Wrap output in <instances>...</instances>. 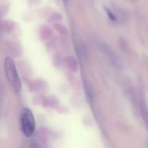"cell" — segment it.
Segmentation results:
<instances>
[{"label": "cell", "mask_w": 148, "mask_h": 148, "mask_svg": "<svg viewBox=\"0 0 148 148\" xmlns=\"http://www.w3.org/2000/svg\"><path fill=\"white\" fill-rule=\"evenodd\" d=\"M21 127L23 134L27 137H31L35 132L36 121L33 113L28 108L25 109L22 114Z\"/></svg>", "instance_id": "cell-2"}, {"label": "cell", "mask_w": 148, "mask_h": 148, "mask_svg": "<svg viewBox=\"0 0 148 148\" xmlns=\"http://www.w3.org/2000/svg\"><path fill=\"white\" fill-rule=\"evenodd\" d=\"M106 11L108 17H109L111 20H113V21H116V16L114 15V13H113L112 12L109 10V9L106 8Z\"/></svg>", "instance_id": "cell-4"}, {"label": "cell", "mask_w": 148, "mask_h": 148, "mask_svg": "<svg viewBox=\"0 0 148 148\" xmlns=\"http://www.w3.org/2000/svg\"><path fill=\"white\" fill-rule=\"evenodd\" d=\"M4 72L9 83L15 92H19L21 90L22 85L17 73V69L14 61L10 57H7L4 63Z\"/></svg>", "instance_id": "cell-1"}, {"label": "cell", "mask_w": 148, "mask_h": 148, "mask_svg": "<svg viewBox=\"0 0 148 148\" xmlns=\"http://www.w3.org/2000/svg\"><path fill=\"white\" fill-rule=\"evenodd\" d=\"M141 113L143 120H144L146 126L148 127V108L145 104H142Z\"/></svg>", "instance_id": "cell-3"}, {"label": "cell", "mask_w": 148, "mask_h": 148, "mask_svg": "<svg viewBox=\"0 0 148 148\" xmlns=\"http://www.w3.org/2000/svg\"><path fill=\"white\" fill-rule=\"evenodd\" d=\"M67 1H68V0H64V1L65 3H66V2H67Z\"/></svg>", "instance_id": "cell-5"}]
</instances>
